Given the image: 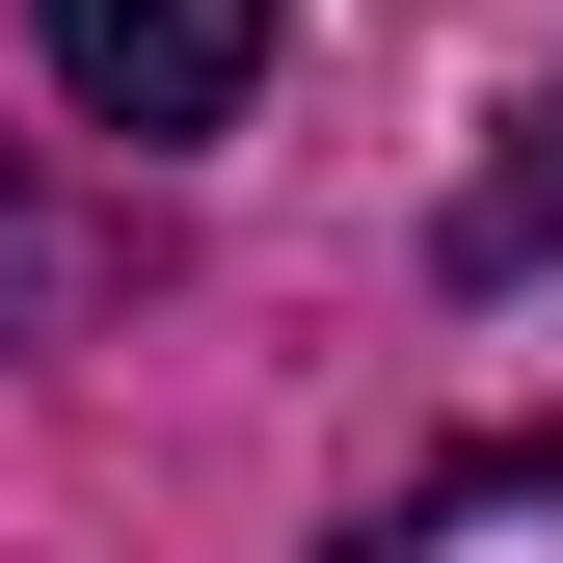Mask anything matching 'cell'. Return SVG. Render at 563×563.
<instances>
[{
    "mask_svg": "<svg viewBox=\"0 0 563 563\" xmlns=\"http://www.w3.org/2000/svg\"><path fill=\"white\" fill-rule=\"evenodd\" d=\"M27 54H54V108H81V134H242L268 0H27Z\"/></svg>",
    "mask_w": 563,
    "mask_h": 563,
    "instance_id": "cell-1",
    "label": "cell"
},
{
    "mask_svg": "<svg viewBox=\"0 0 563 563\" xmlns=\"http://www.w3.org/2000/svg\"><path fill=\"white\" fill-rule=\"evenodd\" d=\"M134 296V216H81L54 162H0V349H54V322H108Z\"/></svg>",
    "mask_w": 563,
    "mask_h": 563,
    "instance_id": "cell-2",
    "label": "cell"
},
{
    "mask_svg": "<svg viewBox=\"0 0 563 563\" xmlns=\"http://www.w3.org/2000/svg\"><path fill=\"white\" fill-rule=\"evenodd\" d=\"M537 268H563V108H510L456 188V296H537Z\"/></svg>",
    "mask_w": 563,
    "mask_h": 563,
    "instance_id": "cell-3",
    "label": "cell"
}]
</instances>
